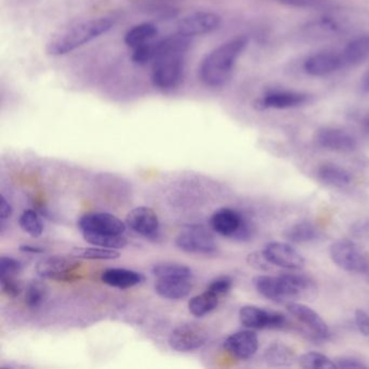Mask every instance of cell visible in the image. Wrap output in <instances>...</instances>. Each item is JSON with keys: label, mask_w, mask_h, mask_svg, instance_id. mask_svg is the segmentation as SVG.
Here are the masks:
<instances>
[{"label": "cell", "mask_w": 369, "mask_h": 369, "mask_svg": "<svg viewBox=\"0 0 369 369\" xmlns=\"http://www.w3.org/2000/svg\"><path fill=\"white\" fill-rule=\"evenodd\" d=\"M192 38L176 34L154 40L152 83L164 92L174 91L181 86L186 73V57Z\"/></svg>", "instance_id": "obj_1"}, {"label": "cell", "mask_w": 369, "mask_h": 369, "mask_svg": "<svg viewBox=\"0 0 369 369\" xmlns=\"http://www.w3.org/2000/svg\"><path fill=\"white\" fill-rule=\"evenodd\" d=\"M248 42V37L237 36L212 49L198 67L200 81L213 89L225 87L231 81L235 65Z\"/></svg>", "instance_id": "obj_2"}, {"label": "cell", "mask_w": 369, "mask_h": 369, "mask_svg": "<svg viewBox=\"0 0 369 369\" xmlns=\"http://www.w3.org/2000/svg\"><path fill=\"white\" fill-rule=\"evenodd\" d=\"M115 23L116 21L112 16H96L75 22L51 37L47 44V53L60 57L73 52L110 32Z\"/></svg>", "instance_id": "obj_3"}, {"label": "cell", "mask_w": 369, "mask_h": 369, "mask_svg": "<svg viewBox=\"0 0 369 369\" xmlns=\"http://www.w3.org/2000/svg\"><path fill=\"white\" fill-rule=\"evenodd\" d=\"M210 225L213 231L225 237L247 239L251 234L247 221L234 209H218L211 217Z\"/></svg>", "instance_id": "obj_4"}, {"label": "cell", "mask_w": 369, "mask_h": 369, "mask_svg": "<svg viewBox=\"0 0 369 369\" xmlns=\"http://www.w3.org/2000/svg\"><path fill=\"white\" fill-rule=\"evenodd\" d=\"M176 246L182 251L198 255H212L218 248L210 232L200 225H191L182 229L176 239Z\"/></svg>", "instance_id": "obj_5"}, {"label": "cell", "mask_w": 369, "mask_h": 369, "mask_svg": "<svg viewBox=\"0 0 369 369\" xmlns=\"http://www.w3.org/2000/svg\"><path fill=\"white\" fill-rule=\"evenodd\" d=\"M81 266L75 256H52L44 258L36 266V272L42 278L57 282H72L76 276L74 271Z\"/></svg>", "instance_id": "obj_6"}, {"label": "cell", "mask_w": 369, "mask_h": 369, "mask_svg": "<svg viewBox=\"0 0 369 369\" xmlns=\"http://www.w3.org/2000/svg\"><path fill=\"white\" fill-rule=\"evenodd\" d=\"M330 257L342 270L362 274L369 266L368 260L365 258L358 246L348 239H340L330 247Z\"/></svg>", "instance_id": "obj_7"}, {"label": "cell", "mask_w": 369, "mask_h": 369, "mask_svg": "<svg viewBox=\"0 0 369 369\" xmlns=\"http://www.w3.org/2000/svg\"><path fill=\"white\" fill-rule=\"evenodd\" d=\"M208 340L206 328L198 323H184L172 331L169 344L178 352H192L202 348Z\"/></svg>", "instance_id": "obj_8"}, {"label": "cell", "mask_w": 369, "mask_h": 369, "mask_svg": "<svg viewBox=\"0 0 369 369\" xmlns=\"http://www.w3.org/2000/svg\"><path fill=\"white\" fill-rule=\"evenodd\" d=\"M221 25L219 14L211 11H196L188 14L178 22L177 33L182 36L193 38L210 34Z\"/></svg>", "instance_id": "obj_9"}, {"label": "cell", "mask_w": 369, "mask_h": 369, "mask_svg": "<svg viewBox=\"0 0 369 369\" xmlns=\"http://www.w3.org/2000/svg\"><path fill=\"white\" fill-rule=\"evenodd\" d=\"M242 325L249 329H282L286 326L285 315L271 312L255 305H245L239 310Z\"/></svg>", "instance_id": "obj_10"}, {"label": "cell", "mask_w": 369, "mask_h": 369, "mask_svg": "<svg viewBox=\"0 0 369 369\" xmlns=\"http://www.w3.org/2000/svg\"><path fill=\"white\" fill-rule=\"evenodd\" d=\"M262 252L272 266H280L287 270H299L305 266V258L289 244L280 242L268 243Z\"/></svg>", "instance_id": "obj_11"}, {"label": "cell", "mask_w": 369, "mask_h": 369, "mask_svg": "<svg viewBox=\"0 0 369 369\" xmlns=\"http://www.w3.org/2000/svg\"><path fill=\"white\" fill-rule=\"evenodd\" d=\"M126 225L118 217L108 212L86 213L79 221L81 232H93L103 234L123 235L126 231Z\"/></svg>", "instance_id": "obj_12"}, {"label": "cell", "mask_w": 369, "mask_h": 369, "mask_svg": "<svg viewBox=\"0 0 369 369\" xmlns=\"http://www.w3.org/2000/svg\"><path fill=\"white\" fill-rule=\"evenodd\" d=\"M127 227L147 239H157L159 233L157 213L149 207H137L126 217Z\"/></svg>", "instance_id": "obj_13"}, {"label": "cell", "mask_w": 369, "mask_h": 369, "mask_svg": "<svg viewBox=\"0 0 369 369\" xmlns=\"http://www.w3.org/2000/svg\"><path fill=\"white\" fill-rule=\"evenodd\" d=\"M315 141L319 147L328 151L348 153L358 147V141L354 135L339 128H323L317 131Z\"/></svg>", "instance_id": "obj_14"}, {"label": "cell", "mask_w": 369, "mask_h": 369, "mask_svg": "<svg viewBox=\"0 0 369 369\" xmlns=\"http://www.w3.org/2000/svg\"><path fill=\"white\" fill-rule=\"evenodd\" d=\"M225 348L239 360H248L257 353L259 340L252 330H241L227 338Z\"/></svg>", "instance_id": "obj_15"}, {"label": "cell", "mask_w": 369, "mask_h": 369, "mask_svg": "<svg viewBox=\"0 0 369 369\" xmlns=\"http://www.w3.org/2000/svg\"><path fill=\"white\" fill-rule=\"evenodd\" d=\"M303 67H305V73L313 77L331 75L339 69H342L339 52L323 51V52L310 55L305 60Z\"/></svg>", "instance_id": "obj_16"}, {"label": "cell", "mask_w": 369, "mask_h": 369, "mask_svg": "<svg viewBox=\"0 0 369 369\" xmlns=\"http://www.w3.org/2000/svg\"><path fill=\"white\" fill-rule=\"evenodd\" d=\"M309 96L302 92L293 90H271L266 92L259 101L262 108H276V110H287V108H298L307 103Z\"/></svg>", "instance_id": "obj_17"}, {"label": "cell", "mask_w": 369, "mask_h": 369, "mask_svg": "<svg viewBox=\"0 0 369 369\" xmlns=\"http://www.w3.org/2000/svg\"><path fill=\"white\" fill-rule=\"evenodd\" d=\"M287 309L291 315L307 326L317 339L326 340L329 337L327 324L314 310L302 303H289Z\"/></svg>", "instance_id": "obj_18"}, {"label": "cell", "mask_w": 369, "mask_h": 369, "mask_svg": "<svg viewBox=\"0 0 369 369\" xmlns=\"http://www.w3.org/2000/svg\"><path fill=\"white\" fill-rule=\"evenodd\" d=\"M342 69L354 67L369 57V34L360 35L339 52Z\"/></svg>", "instance_id": "obj_19"}, {"label": "cell", "mask_w": 369, "mask_h": 369, "mask_svg": "<svg viewBox=\"0 0 369 369\" xmlns=\"http://www.w3.org/2000/svg\"><path fill=\"white\" fill-rule=\"evenodd\" d=\"M193 289L192 278H157L155 291L168 300H182Z\"/></svg>", "instance_id": "obj_20"}, {"label": "cell", "mask_w": 369, "mask_h": 369, "mask_svg": "<svg viewBox=\"0 0 369 369\" xmlns=\"http://www.w3.org/2000/svg\"><path fill=\"white\" fill-rule=\"evenodd\" d=\"M102 282L116 288H131L144 282L143 274L127 268H108L101 276Z\"/></svg>", "instance_id": "obj_21"}, {"label": "cell", "mask_w": 369, "mask_h": 369, "mask_svg": "<svg viewBox=\"0 0 369 369\" xmlns=\"http://www.w3.org/2000/svg\"><path fill=\"white\" fill-rule=\"evenodd\" d=\"M319 181L334 188H346L353 182L351 172L336 164H323L317 168Z\"/></svg>", "instance_id": "obj_22"}, {"label": "cell", "mask_w": 369, "mask_h": 369, "mask_svg": "<svg viewBox=\"0 0 369 369\" xmlns=\"http://www.w3.org/2000/svg\"><path fill=\"white\" fill-rule=\"evenodd\" d=\"M252 284L255 286L256 290L264 298L270 299L276 302H283L288 299L280 276H276V278L268 276H256L252 280Z\"/></svg>", "instance_id": "obj_23"}, {"label": "cell", "mask_w": 369, "mask_h": 369, "mask_svg": "<svg viewBox=\"0 0 369 369\" xmlns=\"http://www.w3.org/2000/svg\"><path fill=\"white\" fill-rule=\"evenodd\" d=\"M159 28L152 23H141L131 28L125 35V44L129 48L137 49L157 40Z\"/></svg>", "instance_id": "obj_24"}, {"label": "cell", "mask_w": 369, "mask_h": 369, "mask_svg": "<svg viewBox=\"0 0 369 369\" xmlns=\"http://www.w3.org/2000/svg\"><path fill=\"white\" fill-rule=\"evenodd\" d=\"M218 305V297L213 296L209 291L205 290L203 294L191 298V300L188 301V311L194 317H202L212 312Z\"/></svg>", "instance_id": "obj_25"}, {"label": "cell", "mask_w": 369, "mask_h": 369, "mask_svg": "<svg viewBox=\"0 0 369 369\" xmlns=\"http://www.w3.org/2000/svg\"><path fill=\"white\" fill-rule=\"evenodd\" d=\"M81 233L85 241L96 247L122 249L128 244L126 237L123 235L103 234V233H93V232H81Z\"/></svg>", "instance_id": "obj_26"}, {"label": "cell", "mask_w": 369, "mask_h": 369, "mask_svg": "<svg viewBox=\"0 0 369 369\" xmlns=\"http://www.w3.org/2000/svg\"><path fill=\"white\" fill-rule=\"evenodd\" d=\"M287 298H295L312 286V283L302 274L283 273L280 276Z\"/></svg>", "instance_id": "obj_27"}, {"label": "cell", "mask_w": 369, "mask_h": 369, "mask_svg": "<svg viewBox=\"0 0 369 369\" xmlns=\"http://www.w3.org/2000/svg\"><path fill=\"white\" fill-rule=\"evenodd\" d=\"M264 358L270 366H289L294 362L295 354L285 344H272L266 350Z\"/></svg>", "instance_id": "obj_28"}, {"label": "cell", "mask_w": 369, "mask_h": 369, "mask_svg": "<svg viewBox=\"0 0 369 369\" xmlns=\"http://www.w3.org/2000/svg\"><path fill=\"white\" fill-rule=\"evenodd\" d=\"M152 273L157 278H192L193 271L184 264L164 262L155 264Z\"/></svg>", "instance_id": "obj_29"}, {"label": "cell", "mask_w": 369, "mask_h": 369, "mask_svg": "<svg viewBox=\"0 0 369 369\" xmlns=\"http://www.w3.org/2000/svg\"><path fill=\"white\" fill-rule=\"evenodd\" d=\"M319 237V232L312 223L299 222L293 225L286 232V239L296 244H307L315 241Z\"/></svg>", "instance_id": "obj_30"}, {"label": "cell", "mask_w": 369, "mask_h": 369, "mask_svg": "<svg viewBox=\"0 0 369 369\" xmlns=\"http://www.w3.org/2000/svg\"><path fill=\"white\" fill-rule=\"evenodd\" d=\"M72 255L79 259L87 260H114L120 257L118 250L110 248H74Z\"/></svg>", "instance_id": "obj_31"}, {"label": "cell", "mask_w": 369, "mask_h": 369, "mask_svg": "<svg viewBox=\"0 0 369 369\" xmlns=\"http://www.w3.org/2000/svg\"><path fill=\"white\" fill-rule=\"evenodd\" d=\"M20 227L25 233L32 237H40L44 232V223L38 216V213L32 209L24 210L18 219Z\"/></svg>", "instance_id": "obj_32"}, {"label": "cell", "mask_w": 369, "mask_h": 369, "mask_svg": "<svg viewBox=\"0 0 369 369\" xmlns=\"http://www.w3.org/2000/svg\"><path fill=\"white\" fill-rule=\"evenodd\" d=\"M47 296V287L42 280H32L26 287L24 301L30 309H37L44 303Z\"/></svg>", "instance_id": "obj_33"}, {"label": "cell", "mask_w": 369, "mask_h": 369, "mask_svg": "<svg viewBox=\"0 0 369 369\" xmlns=\"http://www.w3.org/2000/svg\"><path fill=\"white\" fill-rule=\"evenodd\" d=\"M299 365L305 369L337 368L333 360L317 352H307L302 354L299 358Z\"/></svg>", "instance_id": "obj_34"}, {"label": "cell", "mask_w": 369, "mask_h": 369, "mask_svg": "<svg viewBox=\"0 0 369 369\" xmlns=\"http://www.w3.org/2000/svg\"><path fill=\"white\" fill-rule=\"evenodd\" d=\"M233 280L229 276H220L211 280L210 284L207 287L206 290L209 291L213 296L218 297L219 299L229 294L231 290Z\"/></svg>", "instance_id": "obj_35"}, {"label": "cell", "mask_w": 369, "mask_h": 369, "mask_svg": "<svg viewBox=\"0 0 369 369\" xmlns=\"http://www.w3.org/2000/svg\"><path fill=\"white\" fill-rule=\"evenodd\" d=\"M1 291L9 298H16L22 291V285L16 276H0Z\"/></svg>", "instance_id": "obj_36"}, {"label": "cell", "mask_w": 369, "mask_h": 369, "mask_svg": "<svg viewBox=\"0 0 369 369\" xmlns=\"http://www.w3.org/2000/svg\"><path fill=\"white\" fill-rule=\"evenodd\" d=\"M21 262L11 257H1L0 260V276H16L22 272Z\"/></svg>", "instance_id": "obj_37"}, {"label": "cell", "mask_w": 369, "mask_h": 369, "mask_svg": "<svg viewBox=\"0 0 369 369\" xmlns=\"http://www.w3.org/2000/svg\"><path fill=\"white\" fill-rule=\"evenodd\" d=\"M334 362L337 368H367V365L364 364L362 361L356 358H350V356L336 358Z\"/></svg>", "instance_id": "obj_38"}, {"label": "cell", "mask_w": 369, "mask_h": 369, "mask_svg": "<svg viewBox=\"0 0 369 369\" xmlns=\"http://www.w3.org/2000/svg\"><path fill=\"white\" fill-rule=\"evenodd\" d=\"M356 324L361 334L365 337H369V314L363 310L356 311Z\"/></svg>", "instance_id": "obj_39"}, {"label": "cell", "mask_w": 369, "mask_h": 369, "mask_svg": "<svg viewBox=\"0 0 369 369\" xmlns=\"http://www.w3.org/2000/svg\"><path fill=\"white\" fill-rule=\"evenodd\" d=\"M247 261L250 266L256 268H259V270H266L268 264H271L270 262L266 260V258L264 257L263 252H254V254H250V255L248 256Z\"/></svg>", "instance_id": "obj_40"}, {"label": "cell", "mask_w": 369, "mask_h": 369, "mask_svg": "<svg viewBox=\"0 0 369 369\" xmlns=\"http://www.w3.org/2000/svg\"><path fill=\"white\" fill-rule=\"evenodd\" d=\"M11 205L9 204V202H7L4 196H1V202H0V220H1V223H5V221L11 217Z\"/></svg>", "instance_id": "obj_41"}, {"label": "cell", "mask_w": 369, "mask_h": 369, "mask_svg": "<svg viewBox=\"0 0 369 369\" xmlns=\"http://www.w3.org/2000/svg\"><path fill=\"white\" fill-rule=\"evenodd\" d=\"M20 250L24 252H32V254H42V252H45L44 248L36 247V246L32 245H21L20 246Z\"/></svg>", "instance_id": "obj_42"}, {"label": "cell", "mask_w": 369, "mask_h": 369, "mask_svg": "<svg viewBox=\"0 0 369 369\" xmlns=\"http://www.w3.org/2000/svg\"><path fill=\"white\" fill-rule=\"evenodd\" d=\"M361 90L363 93H369V69L363 76L362 81H361Z\"/></svg>", "instance_id": "obj_43"}, {"label": "cell", "mask_w": 369, "mask_h": 369, "mask_svg": "<svg viewBox=\"0 0 369 369\" xmlns=\"http://www.w3.org/2000/svg\"><path fill=\"white\" fill-rule=\"evenodd\" d=\"M363 128L367 133H369V115L365 116L364 120H363Z\"/></svg>", "instance_id": "obj_44"}, {"label": "cell", "mask_w": 369, "mask_h": 369, "mask_svg": "<svg viewBox=\"0 0 369 369\" xmlns=\"http://www.w3.org/2000/svg\"><path fill=\"white\" fill-rule=\"evenodd\" d=\"M362 276H364L366 282L369 283V266L366 268V270L364 271V272H363Z\"/></svg>", "instance_id": "obj_45"}]
</instances>
